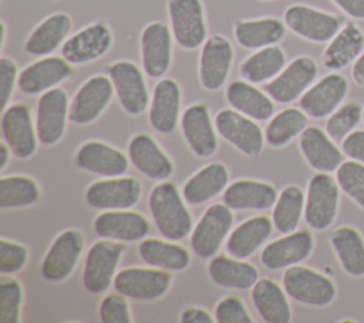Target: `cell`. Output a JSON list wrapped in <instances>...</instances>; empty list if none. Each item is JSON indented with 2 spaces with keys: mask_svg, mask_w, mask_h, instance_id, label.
Masks as SVG:
<instances>
[{
  "mask_svg": "<svg viewBox=\"0 0 364 323\" xmlns=\"http://www.w3.org/2000/svg\"><path fill=\"white\" fill-rule=\"evenodd\" d=\"M218 134L246 157H257L264 145V132L253 118L233 110L223 108L215 115Z\"/></svg>",
  "mask_w": 364,
  "mask_h": 323,
  "instance_id": "obj_15",
  "label": "cell"
},
{
  "mask_svg": "<svg viewBox=\"0 0 364 323\" xmlns=\"http://www.w3.org/2000/svg\"><path fill=\"white\" fill-rule=\"evenodd\" d=\"M145 75L144 70L129 60H118L108 65V77L118 102L129 115H139L149 105L151 95Z\"/></svg>",
  "mask_w": 364,
  "mask_h": 323,
  "instance_id": "obj_8",
  "label": "cell"
},
{
  "mask_svg": "<svg viewBox=\"0 0 364 323\" xmlns=\"http://www.w3.org/2000/svg\"><path fill=\"white\" fill-rule=\"evenodd\" d=\"M286 65V53L279 46L255 50L239 67L240 77L253 84H266L273 80Z\"/></svg>",
  "mask_w": 364,
  "mask_h": 323,
  "instance_id": "obj_40",
  "label": "cell"
},
{
  "mask_svg": "<svg viewBox=\"0 0 364 323\" xmlns=\"http://www.w3.org/2000/svg\"><path fill=\"white\" fill-rule=\"evenodd\" d=\"M252 302L259 316L267 323H289L291 307L283 286L270 277L259 279L252 287Z\"/></svg>",
  "mask_w": 364,
  "mask_h": 323,
  "instance_id": "obj_36",
  "label": "cell"
},
{
  "mask_svg": "<svg viewBox=\"0 0 364 323\" xmlns=\"http://www.w3.org/2000/svg\"><path fill=\"white\" fill-rule=\"evenodd\" d=\"M142 186L134 176H112L90 184L85 189L88 206L100 211L131 209L139 201Z\"/></svg>",
  "mask_w": 364,
  "mask_h": 323,
  "instance_id": "obj_19",
  "label": "cell"
},
{
  "mask_svg": "<svg viewBox=\"0 0 364 323\" xmlns=\"http://www.w3.org/2000/svg\"><path fill=\"white\" fill-rule=\"evenodd\" d=\"M13 152H11L10 147L4 141H1V144H0V171L1 172L6 169V166H7L9 161H10V155Z\"/></svg>",
  "mask_w": 364,
  "mask_h": 323,
  "instance_id": "obj_55",
  "label": "cell"
},
{
  "mask_svg": "<svg viewBox=\"0 0 364 323\" xmlns=\"http://www.w3.org/2000/svg\"><path fill=\"white\" fill-rule=\"evenodd\" d=\"M73 74V65L61 55L38 57L18 73L17 88L27 95H41L58 87Z\"/></svg>",
  "mask_w": 364,
  "mask_h": 323,
  "instance_id": "obj_21",
  "label": "cell"
},
{
  "mask_svg": "<svg viewBox=\"0 0 364 323\" xmlns=\"http://www.w3.org/2000/svg\"><path fill=\"white\" fill-rule=\"evenodd\" d=\"M141 259L158 269L168 272L185 270L191 263V253L175 240H162L156 238H146L138 248Z\"/></svg>",
  "mask_w": 364,
  "mask_h": 323,
  "instance_id": "obj_39",
  "label": "cell"
},
{
  "mask_svg": "<svg viewBox=\"0 0 364 323\" xmlns=\"http://www.w3.org/2000/svg\"><path fill=\"white\" fill-rule=\"evenodd\" d=\"M364 107L357 101L343 102L333 114L326 120L324 129L336 141L341 142L351 132H354L360 122H363Z\"/></svg>",
  "mask_w": 364,
  "mask_h": 323,
  "instance_id": "obj_44",
  "label": "cell"
},
{
  "mask_svg": "<svg viewBox=\"0 0 364 323\" xmlns=\"http://www.w3.org/2000/svg\"><path fill=\"white\" fill-rule=\"evenodd\" d=\"M208 273L213 283L239 290L252 289L259 280V272L252 263L230 255H215L210 258Z\"/></svg>",
  "mask_w": 364,
  "mask_h": 323,
  "instance_id": "obj_38",
  "label": "cell"
},
{
  "mask_svg": "<svg viewBox=\"0 0 364 323\" xmlns=\"http://www.w3.org/2000/svg\"><path fill=\"white\" fill-rule=\"evenodd\" d=\"M75 165L85 171L104 178L125 175L129 158L118 148L102 141H87L75 154Z\"/></svg>",
  "mask_w": 364,
  "mask_h": 323,
  "instance_id": "obj_27",
  "label": "cell"
},
{
  "mask_svg": "<svg viewBox=\"0 0 364 323\" xmlns=\"http://www.w3.org/2000/svg\"><path fill=\"white\" fill-rule=\"evenodd\" d=\"M1 111L3 141L10 147L14 157L20 159L33 157L40 141L30 108L23 102H14Z\"/></svg>",
  "mask_w": 364,
  "mask_h": 323,
  "instance_id": "obj_20",
  "label": "cell"
},
{
  "mask_svg": "<svg viewBox=\"0 0 364 323\" xmlns=\"http://www.w3.org/2000/svg\"><path fill=\"white\" fill-rule=\"evenodd\" d=\"M341 149L350 159L364 164V129H355L341 141Z\"/></svg>",
  "mask_w": 364,
  "mask_h": 323,
  "instance_id": "obj_51",
  "label": "cell"
},
{
  "mask_svg": "<svg viewBox=\"0 0 364 323\" xmlns=\"http://www.w3.org/2000/svg\"><path fill=\"white\" fill-rule=\"evenodd\" d=\"M328 240L341 269L351 277L364 276L363 233L351 225H341L330 233Z\"/></svg>",
  "mask_w": 364,
  "mask_h": 323,
  "instance_id": "obj_37",
  "label": "cell"
},
{
  "mask_svg": "<svg viewBox=\"0 0 364 323\" xmlns=\"http://www.w3.org/2000/svg\"><path fill=\"white\" fill-rule=\"evenodd\" d=\"M233 225L232 209L223 203L209 205L191 232V246L200 259L213 258L228 239Z\"/></svg>",
  "mask_w": 364,
  "mask_h": 323,
  "instance_id": "obj_7",
  "label": "cell"
},
{
  "mask_svg": "<svg viewBox=\"0 0 364 323\" xmlns=\"http://www.w3.org/2000/svg\"><path fill=\"white\" fill-rule=\"evenodd\" d=\"M23 287L16 277H6L0 280V322L18 323L21 320Z\"/></svg>",
  "mask_w": 364,
  "mask_h": 323,
  "instance_id": "obj_46",
  "label": "cell"
},
{
  "mask_svg": "<svg viewBox=\"0 0 364 323\" xmlns=\"http://www.w3.org/2000/svg\"><path fill=\"white\" fill-rule=\"evenodd\" d=\"M282 286L290 299L311 307L330 306L337 297V286L333 279L303 265L284 269Z\"/></svg>",
  "mask_w": 364,
  "mask_h": 323,
  "instance_id": "obj_2",
  "label": "cell"
},
{
  "mask_svg": "<svg viewBox=\"0 0 364 323\" xmlns=\"http://www.w3.org/2000/svg\"><path fill=\"white\" fill-rule=\"evenodd\" d=\"M112 43L114 36L109 26L98 20L70 34L60 51L71 65H82L104 57L111 50Z\"/></svg>",
  "mask_w": 364,
  "mask_h": 323,
  "instance_id": "obj_10",
  "label": "cell"
},
{
  "mask_svg": "<svg viewBox=\"0 0 364 323\" xmlns=\"http://www.w3.org/2000/svg\"><path fill=\"white\" fill-rule=\"evenodd\" d=\"M299 148L306 164L316 172L333 174L346 161L341 147L316 125H309L299 137Z\"/></svg>",
  "mask_w": 364,
  "mask_h": 323,
  "instance_id": "obj_25",
  "label": "cell"
},
{
  "mask_svg": "<svg viewBox=\"0 0 364 323\" xmlns=\"http://www.w3.org/2000/svg\"><path fill=\"white\" fill-rule=\"evenodd\" d=\"M346 16L353 20H364V0H331Z\"/></svg>",
  "mask_w": 364,
  "mask_h": 323,
  "instance_id": "obj_52",
  "label": "cell"
},
{
  "mask_svg": "<svg viewBox=\"0 0 364 323\" xmlns=\"http://www.w3.org/2000/svg\"><path fill=\"white\" fill-rule=\"evenodd\" d=\"M28 260V249L26 245L1 238L0 239V272L1 275H13L21 270Z\"/></svg>",
  "mask_w": 364,
  "mask_h": 323,
  "instance_id": "obj_47",
  "label": "cell"
},
{
  "mask_svg": "<svg viewBox=\"0 0 364 323\" xmlns=\"http://www.w3.org/2000/svg\"><path fill=\"white\" fill-rule=\"evenodd\" d=\"M348 90V80L338 71H330L307 88L299 100V107L310 118H327L344 102Z\"/></svg>",
  "mask_w": 364,
  "mask_h": 323,
  "instance_id": "obj_18",
  "label": "cell"
},
{
  "mask_svg": "<svg viewBox=\"0 0 364 323\" xmlns=\"http://www.w3.org/2000/svg\"><path fill=\"white\" fill-rule=\"evenodd\" d=\"M273 222L264 215L252 216L230 231L226 239L228 255L237 259L250 258L273 232Z\"/></svg>",
  "mask_w": 364,
  "mask_h": 323,
  "instance_id": "obj_34",
  "label": "cell"
},
{
  "mask_svg": "<svg viewBox=\"0 0 364 323\" xmlns=\"http://www.w3.org/2000/svg\"><path fill=\"white\" fill-rule=\"evenodd\" d=\"M273 184L257 179H237L223 191V202L235 211H263L273 208L277 199Z\"/></svg>",
  "mask_w": 364,
  "mask_h": 323,
  "instance_id": "obj_31",
  "label": "cell"
},
{
  "mask_svg": "<svg viewBox=\"0 0 364 323\" xmlns=\"http://www.w3.org/2000/svg\"><path fill=\"white\" fill-rule=\"evenodd\" d=\"M351 78L358 87H364V51L351 65Z\"/></svg>",
  "mask_w": 364,
  "mask_h": 323,
  "instance_id": "obj_54",
  "label": "cell"
},
{
  "mask_svg": "<svg viewBox=\"0 0 364 323\" xmlns=\"http://www.w3.org/2000/svg\"><path fill=\"white\" fill-rule=\"evenodd\" d=\"M309 127V115L299 107H287L273 114L264 129V141L272 148L290 144Z\"/></svg>",
  "mask_w": 364,
  "mask_h": 323,
  "instance_id": "obj_41",
  "label": "cell"
},
{
  "mask_svg": "<svg viewBox=\"0 0 364 323\" xmlns=\"http://www.w3.org/2000/svg\"><path fill=\"white\" fill-rule=\"evenodd\" d=\"M215 320L218 323H252L245 303L236 296H226L220 299L215 307Z\"/></svg>",
  "mask_w": 364,
  "mask_h": 323,
  "instance_id": "obj_49",
  "label": "cell"
},
{
  "mask_svg": "<svg viewBox=\"0 0 364 323\" xmlns=\"http://www.w3.org/2000/svg\"><path fill=\"white\" fill-rule=\"evenodd\" d=\"M169 27L175 43L183 50L199 48L208 38L202 0H166Z\"/></svg>",
  "mask_w": 364,
  "mask_h": 323,
  "instance_id": "obj_6",
  "label": "cell"
},
{
  "mask_svg": "<svg viewBox=\"0 0 364 323\" xmlns=\"http://www.w3.org/2000/svg\"><path fill=\"white\" fill-rule=\"evenodd\" d=\"M229 185V171L225 164L216 161L198 169L186 179L182 195L191 205H202L223 192Z\"/></svg>",
  "mask_w": 364,
  "mask_h": 323,
  "instance_id": "obj_35",
  "label": "cell"
},
{
  "mask_svg": "<svg viewBox=\"0 0 364 323\" xmlns=\"http://www.w3.org/2000/svg\"><path fill=\"white\" fill-rule=\"evenodd\" d=\"M122 255L124 245L118 240L101 238L91 245L82 269V285L88 293H104L114 283Z\"/></svg>",
  "mask_w": 364,
  "mask_h": 323,
  "instance_id": "obj_5",
  "label": "cell"
},
{
  "mask_svg": "<svg viewBox=\"0 0 364 323\" xmlns=\"http://www.w3.org/2000/svg\"><path fill=\"white\" fill-rule=\"evenodd\" d=\"M172 275L158 268L131 266L117 272L114 289L125 297L135 300H156L168 293Z\"/></svg>",
  "mask_w": 364,
  "mask_h": 323,
  "instance_id": "obj_13",
  "label": "cell"
},
{
  "mask_svg": "<svg viewBox=\"0 0 364 323\" xmlns=\"http://www.w3.org/2000/svg\"><path fill=\"white\" fill-rule=\"evenodd\" d=\"M364 51V31L354 21H347L338 33L326 43L321 63L328 71H341L358 58Z\"/></svg>",
  "mask_w": 364,
  "mask_h": 323,
  "instance_id": "obj_30",
  "label": "cell"
},
{
  "mask_svg": "<svg viewBox=\"0 0 364 323\" xmlns=\"http://www.w3.org/2000/svg\"><path fill=\"white\" fill-rule=\"evenodd\" d=\"M84 243V235L78 229H65L58 233L41 260V276L50 282L68 279L81 258Z\"/></svg>",
  "mask_w": 364,
  "mask_h": 323,
  "instance_id": "obj_12",
  "label": "cell"
},
{
  "mask_svg": "<svg viewBox=\"0 0 364 323\" xmlns=\"http://www.w3.org/2000/svg\"><path fill=\"white\" fill-rule=\"evenodd\" d=\"M18 68L13 58L3 55L0 58V94H1V110L10 105V100L18 83Z\"/></svg>",
  "mask_w": 364,
  "mask_h": 323,
  "instance_id": "obj_50",
  "label": "cell"
},
{
  "mask_svg": "<svg viewBox=\"0 0 364 323\" xmlns=\"http://www.w3.org/2000/svg\"><path fill=\"white\" fill-rule=\"evenodd\" d=\"M151 231L149 221L131 209L102 211L94 218V232L104 239L135 242L145 239Z\"/></svg>",
  "mask_w": 364,
  "mask_h": 323,
  "instance_id": "obj_26",
  "label": "cell"
},
{
  "mask_svg": "<svg viewBox=\"0 0 364 323\" xmlns=\"http://www.w3.org/2000/svg\"><path fill=\"white\" fill-rule=\"evenodd\" d=\"M181 131L189 149L199 158H209L218 149L215 121L206 104L195 102L181 115Z\"/></svg>",
  "mask_w": 364,
  "mask_h": 323,
  "instance_id": "obj_23",
  "label": "cell"
},
{
  "mask_svg": "<svg viewBox=\"0 0 364 323\" xmlns=\"http://www.w3.org/2000/svg\"><path fill=\"white\" fill-rule=\"evenodd\" d=\"M230 108L253 118L255 121H269L274 114V101L256 84L246 80H235L228 84L225 91Z\"/></svg>",
  "mask_w": 364,
  "mask_h": 323,
  "instance_id": "obj_33",
  "label": "cell"
},
{
  "mask_svg": "<svg viewBox=\"0 0 364 323\" xmlns=\"http://www.w3.org/2000/svg\"><path fill=\"white\" fill-rule=\"evenodd\" d=\"M70 120V101L64 88L55 87L43 92L37 101L36 129L43 145H55L64 135Z\"/></svg>",
  "mask_w": 364,
  "mask_h": 323,
  "instance_id": "obj_17",
  "label": "cell"
},
{
  "mask_svg": "<svg viewBox=\"0 0 364 323\" xmlns=\"http://www.w3.org/2000/svg\"><path fill=\"white\" fill-rule=\"evenodd\" d=\"M183 195L169 181H159L148 196V208L159 233L169 240H182L191 235L193 221Z\"/></svg>",
  "mask_w": 364,
  "mask_h": 323,
  "instance_id": "obj_1",
  "label": "cell"
},
{
  "mask_svg": "<svg viewBox=\"0 0 364 323\" xmlns=\"http://www.w3.org/2000/svg\"><path fill=\"white\" fill-rule=\"evenodd\" d=\"M287 33V26L277 17L243 18L233 24L236 43L246 50H259L279 44Z\"/></svg>",
  "mask_w": 364,
  "mask_h": 323,
  "instance_id": "obj_32",
  "label": "cell"
},
{
  "mask_svg": "<svg viewBox=\"0 0 364 323\" xmlns=\"http://www.w3.org/2000/svg\"><path fill=\"white\" fill-rule=\"evenodd\" d=\"M100 320L102 323H131L132 316L128 302L121 293L107 295L100 303Z\"/></svg>",
  "mask_w": 364,
  "mask_h": 323,
  "instance_id": "obj_48",
  "label": "cell"
},
{
  "mask_svg": "<svg viewBox=\"0 0 364 323\" xmlns=\"http://www.w3.org/2000/svg\"><path fill=\"white\" fill-rule=\"evenodd\" d=\"M314 249V236L309 231H294L269 242L260 253L264 268L270 270L287 269L304 262Z\"/></svg>",
  "mask_w": 364,
  "mask_h": 323,
  "instance_id": "obj_24",
  "label": "cell"
},
{
  "mask_svg": "<svg viewBox=\"0 0 364 323\" xmlns=\"http://www.w3.org/2000/svg\"><path fill=\"white\" fill-rule=\"evenodd\" d=\"M262 1H272V0H262Z\"/></svg>",
  "mask_w": 364,
  "mask_h": 323,
  "instance_id": "obj_58",
  "label": "cell"
},
{
  "mask_svg": "<svg viewBox=\"0 0 364 323\" xmlns=\"http://www.w3.org/2000/svg\"><path fill=\"white\" fill-rule=\"evenodd\" d=\"M283 21L287 30L314 44L328 43L344 24L337 14L300 3L290 4L284 10Z\"/></svg>",
  "mask_w": 364,
  "mask_h": 323,
  "instance_id": "obj_4",
  "label": "cell"
},
{
  "mask_svg": "<svg viewBox=\"0 0 364 323\" xmlns=\"http://www.w3.org/2000/svg\"><path fill=\"white\" fill-rule=\"evenodd\" d=\"M128 158L141 174L154 181H166L175 171L172 159L151 135L144 132L129 139Z\"/></svg>",
  "mask_w": 364,
  "mask_h": 323,
  "instance_id": "obj_28",
  "label": "cell"
},
{
  "mask_svg": "<svg viewBox=\"0 0 364 323\" xmlns=\"http://www.w3.org/2000/svg\"><path fill=\"white\" fill-rule=\"evenodd\" d=\"M340 186L336 176L327 172H316L307 184L304 221L314 231L328 229L338 213Z\"/></svg>",
  "mask_w": 364,
  "mask_h": 323,
  "instance_id": "obj_3",
  "label": "cell"
},
{
  "mask_svg": "<svg viewBox=\"0 0 364 323\" xmlns=\"http://www.w3.org/2000/svg\"><path fill=\"white\" fill-rule=\"evenodd\" d=\"M318 75V65L314 58L309 55H299L293 58L284 68L269 83L263 90L272 97L274 102L291 104L307 91Z\"/></svg>",
  "mask_w": 364,
  "mask_h": 323,
  "instance_id": "obj_9",
  "label": "cell"
},
{
  "mask_svg": "<svg viewBox=\"0 0 364 323\" xmlns=\"http://www.w3.org/2000/svg\"><path fill=\"white\" fill-rule=\"evenodd\" d=\"M38 184L27 175H7L0 178V208H26L38 202Z\"/></svg>",
  "mask_w": 364,
  "mask_h": 323,
  "instance_id": "obj_43",
  "label": "cell"
},
{
  "mask_svg": "<svg viewBox=\"0 0 364 323\" xmlns=\"http://www.w3.org/2000/svg\"><path fill=\"white\" fill-rule=\"evenodd\" d=\"M182 323H213L215 317L210 316L209 312L200 307H188L182 312L181 319Z\"/></svg>",
  "mask_w": 364,
  "mask_h": 323,
  "instance_id": "obj_53",
  "label": "cell"
},
{
  "mask_svg": "<svg viewBox=\"0 0 364 323\" xmlns=\"http://www.w3.org/2000/svg\"><path fill=\"white\" fill-rule=\"evenodd\" d=\"M363 122H364V111H363Z\"/></svg>",
  "mask_w": 364,
  "mask_h": 323,
  "instance_id": "obj_57",
  "label": "cell"
},
{
  "mask_svg": "<svg viewBox=\"0 0 364 323\" xmlns=\"http://www.w3.org/2000/svg\"><path fill=\"white\" fill-rule=\"evenodd\" d=\"M173 36L164 21L148 23L139 36L141 65L149 78H162L172 64Z\"/></svg>",
  "mask_w": 364,
  "mask_h": 323,
  "instance_id": "obj_16",
  "label": "cell"
},
{
  "mask_svg": "<svg viewBox=\"0 0 364 323\" xmlns=\"http://www.w3.org/2000/svg\"><path fill=\"white\" fill-rule=\"evenodd\" d=\"M235 51L232 43L222 34L208 36L200 46L198 77L206 91H218L226 85L232 70Z\"/></svg>",
  "mask_w": 364,
  "mask_h": 323,
  "instance_id": "obj_11",
  "label": "cell"
},
{
  "mask_svg": "<svg viewBox=\"0 0 364 323\" xmlns=\"http://www.w3.org/2000/svg\"><path fill=\"white\" fill-rule=\"evenodd\" d=\"M181 105L182 90L179 83L169 77L159 78L152 90L148 108L151 127L162 135L173 132L181 121Z\"/></svg>",
  "mask_w": 364,
  "mask_h": 323,
  "instance_id": "obj_22",
  "label": "cell"
},
{
  "mask_svg": "<svg viewBox=\"0 0 364 323\" xmlns=\"http://www.w3.org/2000/svg\"><path fill=\"white\" fill-rule=\"evenodd\" d=\"M304 203L306 192L300 186H284L273 205L272 222L274 229L282 235L297 231L301 216H304Z\"/></svg>",
  "mask_w": 364,
  "mask_h": 323,
  "instance_id": "obj_42",
  "label": "cell"
},
{
  "mask_svg": "<svg viewBox=\"0 0 364 323\" xmlns=\"http://www.w3.org/2000/svg\"><path fill=\"white\" fill-rule=\"evenodd\" d=\"M336 179L341 192L364 209V164L348 158L337 168Z\"/></svg>",
  "mask_w": 364,
  "mask_h": 323,
  "instance_id": "obj_45",
  "label": "cell"
},
{
  "mask_svg": "<svg viewBox=\"0 0 364 323\" xmlns=\"http://www.w3.org/2000/svg\"><path fill=\"white\" fill-rule=\"evenodd\" d=\"M6 36H7V30H6V24H4V21L1 23V47H4V44H6Z\"/></svg>",
  "mask_w": 364,
  "mask_h": 323,
  "instance_id": "obj_56",
  "label": "cell"
},
{
  "mask_svg": "<svg viewBox=\"0 0 364 323\" xmlns=\"http://www.w3.org/2000/svg\"><path fill=\"white\" fill-rule=\"evenodd\" d=\"M73 28L71 17L64 11H57L43 18L27 36L23 48L33 57L53 55L63 47Z\"/></svg>",
  "mask_w": 364,
  "mask_h": 323,
  "instance_id": "obj_29",
  "label": "cell"
},
{
  "mask_svg": "<svg viewBox=\"0 0 364 323\" xmlns=\"http://www.w3.org/2000/svg\"><path fill=\"white\" fill-rule=\"evenodd\" d=\"M114 94V85L108 75L88 77L70 101V121L77 125L97 121L109 105Z\"/></svg>",
  "mask_w": 364,
  "mask_h": 323,
  "instance_id": "obj_14",
  "label": "cell"
}]
</instances>
